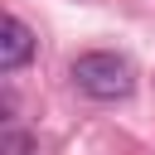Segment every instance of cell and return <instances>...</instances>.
Listing matches in <instances>:
<instances>
[{
    "label": "cell",
    "mask_w": 155,
    "mask_h": 155,
    "mask_svg": "<svg viewBox=\"0 0 155 155\" xmlns=\"http://www.w3.org/2000/svg\"><path fill=\"white\" fill-rule=\"evenodd\" d=\"M34 58V34L19 15H5L0 19V73H15Z\"/></svg>",
    "instance_id": "obj_2"
},
{
    "label": "cell",
    "mask_w": 155,
    "mask_h": 155,
    "mask_svg": "<svg viewBox=\"0 0 155 155\" xmlns=\"http://www.w3.org/2000/svg\"><path fill=\"white\" fill-rule=\"evenodd\" d=\"M34 150H39V145H34L29 131H15V126H10V131L0 136V155H34Z\"/></svg>",
    "instance_id": "obj_3"
},
{
    "label": "cell",
    "mask_w": 155,
    "mask_h": 155,
    "mask_svg": "<svg viewBox=\"0 0 155 155\" xmlns=\"http://www.w3.org/2000/svg\"><path fill=\"white\" fill-rule=\"evenodd\" d=\"M68 78H73V87H78L82 97H92V102H121V97H131V87H136L131 63H126L121 53H107V48L78 53L73 68H68Z\"/></svg>",
    "instance_id": "obj_1"
}]
</instances>
